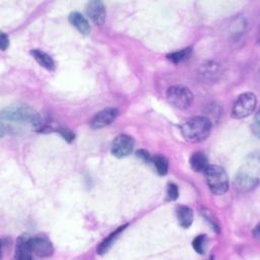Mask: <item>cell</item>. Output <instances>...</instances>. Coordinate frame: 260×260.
I'll use <instances>...</instances> for the list:
<instances>
[{
  "instance_id": "6da1fadb",
  "label": "cell",
  "mask_w": 260,
  "mask_h": 260,
  "mask_svg": "<svg viewBox=\"0 0 260 260\" xmlns=\"http://www.w3.org/2000/svg\"><path fill=\"white\" fill-rule=\"evenodd\" d=\"M212 121L203 116L188 119L181 126V133L189 142H200L205 140L212 132Z\"/></svg>"
},
{
  "instance_id": "7a4b0ae2",
  "label": "cell",
  "mask_w": 260,
  "mask_h": 260,
  "mask_svg": "<svg viewBox=\"0 0 260 260\" xmlns=\"http://www.w3.org/2000/svg\"><path fill=\"white\" fill-rule=\"evenodd\" d=\"M259 183V158L257 153L251 154L238 172L235 184L242 192L254 189Z\"/></svg>"
},
{
  "instance_id": "3957f363",
  "label": "cell",
  "mask_w": 260,
  "mask_h": 260,
  "mask_svg": "<svg viewBox=\"0 0 260 260\" xmlns=\"http://www.w3.org/2000/svg\"><path fill=\"white\" fill-rule=\"evenodd\" d=\"M1 118L7 121L17 123H31L34 127L37 126L40 115L27 105H16L4 109L1 113Z\"/></svg>"
},
{
  "instance_id": "277c9868",
  "label": "cell",
  "mask_w": 260,
  "mask_h": 260,
  "mask_svg": "<svg viewBox=\"0 0 260 260\" xmlns=\"http://www.w3.org/2000/svg\"><path fill=\"white\" fill-rule=\"evenodd\" d=\"M207 185L214 194H225L229 189V177L224 168L220 166H209L205 171Z\"/></svg>"
},
{
  "instance_id": "5b68a950",
  "label": "cell",
  "mask_w": 260,
  "mask_h": 260,
  "mask_svg": "<svg viewBox=\"0 0 260 260\" xmlns=\"http://www.w3.org/2000/svg\"><path fill=\"white\" fill-rule=\"evenodd\" d=\"M167 100L173 107L185 110L191 106L193 102V94L186 87L174 86L168 89Z\"/></svg>"
},
{
  "instance_id": "8992f818",
  "label": "cell",
  "mask_w": 260,
  "mask_h": 260,
  "mask_svg": "<svg viewBox=\"0 0 260 260\" xmlns=\"http://www.w3.org/2000/svg\"><path fill=\"white\" fill-rule=\"evenodd\" d=\"M257 99L252 93H245L241 95L234 104L232 109V116L236 119H242L250 116L256 108Z\"/></svg>"
},
{
  "instance_id": "52a82bcc",
  "label": "cell",
  "mask_w": 260,
  "mask_h": 260,
  "mask_svg": "<svg viewBox=\"0 0 260 260\" xmlns=\"http://www.w3.org/2000/svg\"><path fill=\"white\" fill-rule=\"evenodd\" d=\"M134 141L132 137L126 134H121L115 138L112 143V153L114 157L122 159L132 152Z\"/></svg>"
},
{
  "instance_id": "ba28073f",
  "label": "cell",
  "mask_w": 260,
  "mask_h": 260,
  "mask_svg": "<svg viewBox=\"0 0 260 260\" xmlns=\"http://www.w3.org/2000/svg\"><path fill=\"white\" fill-rule=\"evenodd\" d=\"M28 245L33 255L38 257H49L53 254V246L45 237H28Z\"/></svg>"
},
{
  "instance_id": "9c48e42d",
  "label": "cell",
  "mask_w": 260,
  "mask_h": 260,
  "mask_svg": "<svg viewBox=\"0 0 260 260\" xmlns=\"http://www.w3.org/2000/svg\"><path fill=\"white\" fill-rule=\"evenodd\" d=\"M118 116V110L115 108H107L98 112L91 120V126L94 129H101L110 125Z\"/></svg>"
},
{
  "instance_id": "30bf717a",
  "label": "cell",
  "mask_w": 260,
  "mask_h": 260,
  "mask_svg": "<svg viewBox=\"0 0 260 260\" xmlns=\"http://www.w3.org/2000/svg\"><path fill=\"white\" fill-rule=\"evenodd\" d=\"M87 14L95 24H103L106 19V8L103 2L94 0L87 4Z\"/></svg>"
},
{
  "instance_id": "8fae6325",
  "label": "cell",
  "mask_w": 260,
  "mask_h": 260,
  "mask_svg": "<svg viewBox=\"0 0 260 260\" xmlns=\"http://www.w3.org/2000/svg\"><path fill=\"white\" fill-rule=\"evenodd\" d=\"M69 21L73 27L83 35H89L91 32V25L89 20L80 12H72L69 15Z\"/></svg>"
},
{
  "instance_id": "7c38bea8",
  "label": "cell",
  "mask_w": 260,
  "mask_h": 260,
  "mask_svg": "<svg viewBox=\"0 0 260 260\" xmlns=\"http://www.w3.org/2000/svg\"><path fill=\"white\" fill-rule=\"evenodd\" d=\"M33 253L31 252L29 245H28V237L22 236L18 239L16 248H15V254L14 257L15 259L18 260H28L33 258Z\"/></svg>"
},
{
  "instance_id": "4fadbf2b",
  "label": "cell",
  "mask_w": 260,
  "mask_h": 260,
  "mask_svg": "<svg viewBox=\"0 0 260 260\" xmlns=\"http://www.w3.org/2000/svg\"><path fill=\"white\" fill-rule=\"evenodd\" d=\"M190 166L192 170L197 173H203V172L205 173L206 169L209 168L210 165H209V161H207L206 155L201 151H197L191 155Z\"/></svg>"
},
{
  "instance_id": "5bb4252c",
  "label": "cell",
  "mask_w": 260,
  "mask_h": 260,
  "mask_svg": "<svg viewBox=\"0 0 260 260\" xmlns=\"http://www.w3.org/2000/svg\"><path fill=\"white\" fill-rule=\"evenodd\" d=\"M31 54L33 55L35 60L42 67H44V68H46L47 70H50V71H53L55 69V62H54V60L52 59V57L50 55L45 53L44 51L36 49V50H33L31 52Z\"/></svg>"
},
{
  "instance_id": "9a60e30c",
  "label": "cell",
  "mask_w": 260,
  "mask_h": 260,
  "mask_svg": "<svg viewBox=\"0 0 260 260\" xmlns=\"http://www.w3.org/2000/svg\"><path fill=\"white\" fill-rule=\"evenodd\" d=\"M177 218L182 228L188 229L193 223V212L188 206H180L177 210Z\"/></svg>"
},
{
  "instance_id": "2e32d148",
  "label": "cell",
  "mask_w": 260,
  "mask_h": 260,
  "mask_svg": "<svg viewBox=\"0 0 260 260\" xmlns=\"http://www.w3.org/2000/svg\"><path fill=\"white\" fill-rule=\"evenodd\" d=\"M127 227V225H124V226H121V227H119L115 232H113L111 235L107 238V239H105L104 240L101 244H100V246L98 247V249H97V251H98V254H105L111 247H112V245L115 243V241H116V239L120 236V234L125 230V228Z\"/></svg>"
},
{
  "instance_id": "e0dca14e",
  "label": "cell",
  "mask_w": 260,
  "mask_h": 260,
  "mask_svg": "<svg viewBox=\"0 0 260 260\" xmlns=\"http://www.w3.org/2000/svg\"><path fill=\"white\" fill-rule=\"evenodd\" d=\"M191 53H192V49L190 47L184 48L180 51H177V52H174V53L169 54L168 59L175 64H179V63H182L185 60H187L190 57Z\"/></svg>"
},
{
  "instance_id": "ac0fdd59",
  "label": "cell",
  "mask_w": 260,
  "mask_h": 260,
  "mask_svg": "<svg viewBox=\"0 0 260 260\" xmlns=\"http://www.w3.org/2000/svg\"><path fill=\"white\" fill-rule=\"evenodd\" d=\"M150 164L153 165V167L155 168V170H157L159 175L164 176L168 173L169 164H168V161L164 157H161V155H157V157L151 158Z\"/></svg>"
},
{
  "instance_id": "d6986e66",
  "label": "cell",
  "mask_w": 260,
  "mask_h": 260,
  "mask_svg": "<svg viewBox=\"0 0 260 260\" xmlns=\"http://www.w3.org/2000/svg\"><path fill=\"white\" fill-rule=\"evenodd\" d=\"M193 249L198 253V254H204L205 252V246H206V237L204 235H199L197 236L193 242H192Z\"/></svg>"
},
{
  "instance_id": "ffe728a7",
  "label": "cell",
  "mask_w": 260,
  "mask_h": 260,
  "mask_svg": "<svg viewBox=\"0 0 260 260\" xmlns=\"http://www.w3.org/2000/svg\"><path fill=\"white\" fill-rule=\"evenodd\" d=\"M179 196V190H178V186L174 183H170L168 185V188H167V197H168V200H176Z\"/></svg>"
},
{
  "instance_id": "44dd1931",
  "label": "cell",
  "mask_w": 260,
  "mask_h": 260,
  "mask_svg": "<svg viewBox=\"0 0 260 260\" xmlns=\"http://www.w3.org/2000/svg\"><path fill=\"white\" fill-rule=\"evenodd\" d=\"M56 131L60 133V135L67 141V142H72L74 140V134L70 131L67 128H62V127H57Z\"/></svg>"
},
{
  "instance_id": "7402d4cb",
  "label": "cell",
  "mask_w": 260,
  "mask_h": 260,
  "mask_svg": "<svg viewBox=\"0 0 260 260\" xmlns=\"http://www.w3.org/2000/svg\"><path fill=\"white\" fill-rule=\"evenodd\" d=\"M202 215L204 216V218L207 220V221H209L210 222V224L212 225V227L216 230V232H220V227H219V225H218V223H217V221L216 220H214L213 219V216H212V214L209 212V211H207V212H203L202 213Z\"/></svg>"
},
{
  "instance_id": "603a6c76",
  "label": "cell",
  "mask_w": 260,
  "mask_h": 260,
  "mask_svg": "<svg viewBox=\"0 0 260 260\" xmlns=\"http://www.w3.org/2000/svg\"><path fill=\"white\" fill-rule=\"evenodd\" d=\"M136 155H137V157H138L139 159H141L144 163L150 164V162H151V157H150V154H149L148 151H146V150H144V149H140V150H138V151L136 152Z\"/></svg>"
},
{
  "instance_id": "cb8c5ba5",
  "label": "cell",
  "mask_w": 260,
  "mask_h": 260,
  "mask_svg": "<svg viewBox=\"0 0 260 260\" xmlns=\"http://www.w3.org/2000/svg\"><path fill=\"white\" fill-rule=\"evenodd\" d=\"M9 46V40H8V37L2 33L1 34V37H0V47H1V50L4 51L7 49V47Z\"/></svg>"
}]
</instances>
